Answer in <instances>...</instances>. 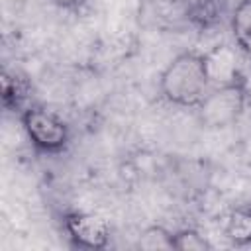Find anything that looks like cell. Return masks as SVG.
<instances>
[{"label":"cell","instance_id":"277c9868","mask_svg":"<svg viewBox=\"0 0 251 251\" xmlns=\"http://www.w3.org/2000/svg\"><path fill=\"white\" fill-rule=\"evenodd\" d=\"M63 229L71 243L80 249H106L110 243L108 222L92 212H67L63 216Z\"/></svg>","mask_w":251,"mask_h":251},{"label":"cell","instance_id":"7a4b0ae2","mask_svg":"<svg viewBox=\"0 0 251 251\" xmlns=\"http://www.w3.org/2000/svg\"><path fill=\"white\" fill-rule=\"evenodd\" d=\"M22 127L29 139V143L47 155L63 153L71 141V129L67 122L53 110L41 104H29L20 114Z\"/></svg>","mask_w":251,"mask_h":251},{"label":"cell","instance_id":"5b68a950","mask_svg":"<svg viewBox=\"0 0 251 251\" xmlns=\"http://www.w3.org/2000/svg\"><path fill=\"white\" fill-rule=\"evenodd\" d=\"M204 65L208 73L210 86H226L245 82L243 67L239 63L237 51L231 45H216L204 53Z\"/></svg>","mask_w":251,"mask_h":251},{"label":"cell","instance_id":"ba28073f","mask_svg":"<svg viewBox=\"0 0 251 251\" xmlns=\"http://www.w3.org/2000/svg\"><path fill=\"white\" fill-rule=\"evenodd\" d=\"M237 47L251 59V0H239L229 18Z\"/></svg>","mask_w":251,"mask_h":251},{"label":"cell","instance_id":"9c48e42d","mask_svg":"<svg viewBox=\"0 0 251 251\" xmlns=\"http://www.w3.org/2000/svg\"><path fill=\"white\" fill-rule=\"evenodd\" d=\"M224 233L233 245L251 243V208H235L229 212L226 218Z\"/></svg>","mask_w":251,"mask_h":251},{"label":"cell","instance_id":"6da1fadb","mask_svg":"<svg viewBox=\"0 0 251 251\" xmlns=\"http://www.w3.org/2000/svg\"><path fill=\"white\" fill-rule=\"evenodd\" d=\"M210 90L204 53L182 51L173 57L159 75L161 96L180 108H196Z\"/></svg>","mask_w":251,"mask_h":251},{"label":"cell","instance_id":"30bf717a","mask_svg":"<svg viewBox=\"0 0 251 251\" xmlns=\"http://www.w3.org/2000/svg\"><path fill=\"white\" fill-rule=\"evenodd\" d=\"M171 243H173V249H178V251H208V249H214L210 239L206 235H202L198 229H192V227L175 231Z\"/></svg>","mask_w":251,"mask_h":251},{"label":"cell","instance_id":"7c38bea8","mask_svg":"<svg viewBox=\"0 0 251 251\" xmlns=\"http://www.w3.org/2000/svg\"><path fill=\"white\" fill-rule=\"evenodd\" d=\"M51 4H55L57 8H63V10H75L78 8L84 0H49Z\"/></svg>","mask_w":251,"mask_h":251},{"label":"cell","instance_id":"8992f818","mask_svg":"<svg viewBox=\"0 0 251 251\" xmlns=\"http://www.w3.org/2000/svg\"><path fill=\"white\" fill-rule=\"evenodd\" d=\"M2 104L8 112L22 114L29 106V98L33 92V86L27 78L18 69H4L2 71Z\"/></svg>","mask_w":251,"mask_h":251},{"label":"cell","instance_id":"3957f363","mask_svg":"<svg viewBox=\"0 0 251 251\" xmlns=\"http://www.w3.org/2000/svg\"><path fill=\"white\" fill-rule=\"evenodd\" d=\"M247 102V82L212 86L196 106L198 120L210 129H222L235 124Z\"/></svg>","mask_w":251,"mask_h":251},{"label":"cell","instance_id":"52a82bcc","mask_svg":"<svg viewBox=\"0 0 251 251\" xmlns=\"http://www.w3.org/2000/svg\"><path fill=\"white\" fill-rule=\"evenodd\" d=\"M186 18L200 29H208L216 25L224 16V0H188Z\"/></svg>","mask_w":251,"mask_h":251},{"label":"cell","instance_id":"8fae6325","mask_svg":"<svg viewBox=\"0 0 251 251\" xmlns=\"http://www.w3.org/2000/svg\"><path fill=\"white\" fill-rule=\"evenodd\" d=\"M173 233L163 229L161 226H153L149 229L143 231L141 239H139V247L143 249H173Z\"/></svg>","mask_w":251,"mask_h":251}]
</instances>
